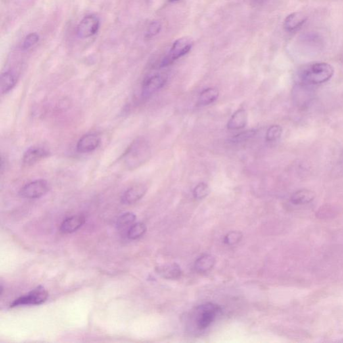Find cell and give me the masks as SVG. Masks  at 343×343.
<instances>
[{"label": "cell", "mask_w": 343, "mask_h": 343, "mask_svg": "<svg viewBox=\"0 0 343 343\" xmlns=\"http://www.w3.org/2000/svg\"><path fill=\"white\" fill-rule=\"evenodd\" d=\"M316 194L312 190L302 189L294 192L290 198L293 204L296 205L308 204L315 199Z\"/></svg>", "instance_id": "cell-16"}, {"label": "cell", "mask_w": 343, "mask_h": 343, "mask_svg": "<svg viewBox=\"0 0 343 343\" xmlns=\"http://www.w3.org/2000/svg\"><path fill=\"white\" fill-rule=\"evenodd\" d=\"M39 41V36L37 33H31L25 38L23 43V49H28L33 47Z\"/></svg>", "instance_id": "cell-26"}, {"label": "cell", "mask_w": 343, "mask_h": 343, "mask_svg": "<svg viewBox=\"0 0 343 343\" xmlns=\"http://www.w3.org/2000/svg\"><path fill=\"white\" fill-rule=\"evenodd\" d=\"M179 1H180V0H168V2H170V3H174V2H177Z\"/></svg>", "instance_id": "cell-29"}, {"label": "cell", "mask_w": 343, "mask_h": 343, "mask_svg": "<svg viewBox=\"0 0 343 343\" xmlns=\"http://www.w3.org/2000/svg\"><path fill=\"white\" fill-rule=\"evenodd\" d=\"M157 273L161 277L168 280H175L181 277L182 271L181 267L177 263H170L162 265L156 269Z\"/></svg>", "instance_id": "cell-15"}, {"label": "cell", "mask_w": 343, "mask_h": 343, "mask_svg": "<svg viewBox=\"0 0 343 343\" xmlns=\"http://www.w3.org/2000/svg\"><path fill=\"white\" fill-rule=\"evenodd\" d=\"M146 231V226L142 223H137L131 225L127 232V236L130 239H137L141 237Z\"/></svg>", "instance_id": "cell-21"}, {"label": "cell", "mask_w": 343, "mask_h": 343, "mask_svg": "<svg viewBox=\"0 0 343 343\" xmlns=\"http://www.w3.org/2000/svg\"><path fill=\"white\" fill-rule=\"evenodd\" d=\"M248 115L245 110H238L234 113L229 122L227 123V128L230 130H237L244 128L248 124Z\"/></svg>", "instance_id": "cell-13"}, {"label": "cell", "mask_w": 343, "mask_h": 343, "mask_svg": "<svg viewBox=\"0 0 343 343\" xmlns=\"http://www.w3.org/2000/svg\"><path fill=\"white\" fill-rule=\"evenodd\" d=\"M161 29H162L161 23L159 21H153V22L150 23L149 26L148 27L146 37L149 38V39L156 37L160 33Z\"/></svg>", "instance_id": "cell-25"}, {"label": "cell", "mask_w": 343, "mask_h": 343, "mask_svg": "<svg viewBox=\"0 0 343 343\" xmlns=\"http://www.w3.org/2000/svg\"><path fill=\"white\" fill-rule=\"evenodd\" d=\"M210 188L206 183L198 184L193 190V195L196 199H203L210 193Z\"/></svg>", "instance_id": "cell-23"}, {"label": "cell", "mask_w": 343, "mask_h": 343, "mask_svg": "<svg viewBox=\"0 0 343 343\" xmlns=\"http://www.w3.org/2000/svg\"><path fill=\"white\" fill-rule=\"evenodd\" d=\"M306 20L307 16L302 12H293L284 20V28L286 32H295L300 29Z\"/></svg>", "instance_id": "cell-11"}, {"label": "cell", "mask_w": 343, "mask_h": 343, "mask_svg": "<svg viewBox=\"0 0 343 343\" xmlns=\"http://www.w3.org/2000/svg\"><path fill=\"white\" fill-rule=\"evenodd\" d=\"M136 219V216L132 213H124L121 215L117 221V227L118 229L124 230L133 225Z\"/></svg>", "instance_id": "cell-20"}, {"label": "cell", "mask_w": 343, "mask_h": 343, "mask_svg": "<svg viewBox=\"0 0 343 343\" xmlns=\"http://www.w3.org/2000/svg\"><path fill=\"white\" fill-rule=\"evenodd\" d=\"M193 41L190 38L183 37L177 39L172 46L170 51L162 60L160 67H166L170 65L176 60L183 57L191 51Z\"/></svg>", "instance_id": "cell-3"}, {"label": "cell", "mask_w": 343, "mask_h": 343, "mask_svg": "<svg viewBox=\"0 0 343 343\" xmlns=\"http://www.w3.org/2000/svg\"><path fill=\"white\" fill-rule=\"evenodd\" d=\"M100 20L97 16L88 15L77 26V34L81 39H88L98 32Z\"/></svg>", "instance_id": "cell-7"}, {"label": "cell", "mask_w": 343, "mask_h": 343, "mask_svg": "<svg viewBox=\"0 0 343 343\" xmlns=\"http://www.w3.org/2000/svg\"><path fill=\"white\" fill-rule=\"evenodd\" d=\"M16 84L15 75L12 71H6L1 75V93L2 95L11 91Z\"/></svg>", "instance_id": "cell-19"}, {"label": "cell", "mask_w": 343, "mask_h": 343, "mask_svg": "<svg viewBox=\"0 0 343 343\" xmlns=\"http://www.w3.org/2000/svg\"><path fill=\"white\" fill-rule=\"evenodd\" d=\"M242 234L238 231H231L225 236L224 242L228 245H234L239 243L242 239Z\"/></svg>", "instance_id": "cell-27"}, {"label": "cell", "mask_w": 343, "mask_h": 343, "mask_svg": "<svg viewBox=\"0 0 343 343\" xmlns=\"http://www.w3.org/2000/svg\"><path fill=\"white\" fill-rule=\"evenodd\" d=\"M282 127L280 125H273L269 127L267 130L265 139L267 142H275L281 137L282 134Z\"/></svg>", "instance_id": "cell-22"}, {"label": "cell", "mask_w": 343, "mask_h": 343, "mask_svg": "<svg viewBox=\"0 0 343 343\" xmlns=\"http://www.w3.org/2000/svg\"><path fill=\"white\" fill-rule=\"evenodd\" d=\"M49 294L47 290L42 286H39L32 291L29 292L26 296L20 297L17 300H14L10 304L11 308L24 306V305H39L43 304L47 300Z\"/></svg>", "instance_id": "cell-5"}, {"label": "cell", "mask_w": 343, "mask_h": 343, "mask_svg": "<svg viewBox=\"0 0 343 343\" xmlns=\"http://www.w3.org/2000/svg\"><path fill=\"white\" fill-rule=\"evenodd\" d=\"M50 152L45 148L40 146H32L29 148L23 154L22 162L26 166H32L47 158Z\"/></svg>", "instance_id": "cell-10"}, {"label": "cell", "mask_w": 343, "mask_h": 343, "mask_svg": "<svg viewBox=\"0 0 343 343\" xmlns=\"http://www.w3.org/2000/svg\"><path fill=\"white\" fill-rule=\"evenodd\" d=\"M101 144V138L95 133H87L79 139L77 144V151L80 153H89L97 149Z\"/></svg>", "instance_id": "cell-9"}, {"label": "cell", "mask_w": 343, "mask_h": 343, "mask_svg": "<svg viewBox=\"0 0 343 343\" xmlns=\"http://www.w3.org/2000/svg\"><path fill=\"white\" fill-rule=\"evenodd\" d=\"M256 1L258 2L259 3H262V2L268 1V0H256Z\"/></svg>", "instance_id": "cell-28"}, {"label": "cell", "mask_w": 343, "mask_h": 343, "mask_svg": "<svg viewBox=\"0 0 343 343\" xmlns=\"http://www.w3.org/2000/svg\"><path fill=\"white\" fill-rule=\"evenodd\" d=\"M147 192L145 185H137L133 186L123 193L121 201L125 204L135 203L141 199Z\"/></svg>", "instance_id": "cell-12"}, {"label": "cell", "mask_w": 343, "mask_h": 343, "mask_svg": "<svg viewBox=\"0 0 343 343\" xmlns=\"http://www.w3.org/2000/svg\"><path fill=\"white\" fill-rule=\"evenodd\" d=\"M151 157V148L147 140L138 138L130 144L123 155V162L129 170H135L147 162Z\"/></svg>", "instance_id": "cell-1"}, {"label": "cell", "mask_w": 343, "mask_h": 343, "mask_svg": "<svg viewBox=\"0 0 343 343\" xmlns=\"http://www.w3.org/2000/svg\"><path fill=\"white\" fill-rule=\"evenodd\" d=\"M221 311L220 307L211 303L198 306L195 315V323L198 329L204 330L208 328L221 313Z\"/></svg>", "instance_id": "cell-4"}, {"label": "cell", "mask_w": 343, "mask_h": 343, "mask_svg": "<svg viewBox=\"0 0 343 343\" xmlns=\"http://www.w3.org/2000/svg\"><path fill=\"white\" fill-rule=\"evenodd\" d=\"M215 264V258L211 255H204L199 257L196 261L194 267L196 271L200 273L207 272L214 267Z\"/></svg>", "instance_id": "cell-18"}, {"label": "cell", "mask_w": 343, "mask_h": 343, "mask_svg": "<svg viewBox=\"0 0 343 343\" xmlns=\"http://www.w3.org/2000/svg\"><path fill=\"white\" fill-rule=\"evenodd\" d=\"M167 76L164 75H154L146 78L142 84V95L144 98L150 97L162 89L166 84Z\"/></svg>", "instance_id": "cell-8"}, {"label": "cell", "mask_w": 343, "mask_h": 343, "mask_svg": "<svg viewBox=\"0 0 343 343\" xmlns=\"http://www.w3.org/2000/svg\"><path fill=\"white\" fill-rule=\"evenodd\" d=\"M85 222V218L83 215H75L65 219L60 226V231L63 233H71L81 228Z\"/></svg>", "instance_id": "cell-14"}, {"label": "cell", "mask_w": 343, "mask_h": 343, "mask_svg": "<svg viewBox=\"0 0 343 343\" xmlns=\"http://www.w3.org/2000/svg\"><path fill=\"white\" fill-rule=\"evenodd\" d=\"M334 68L326 62H315L302 69L301 79L309 84L319 85L329 81L334 75Z\"/></svg>", "instance_id": "cell-2"}, {"label": "cell", "mask_w": 343, "mask_h": 343, "mask_svg": "<svg viewBox=\"0 0 343 343\" xmlns=\"http://www.w3.org/2000/svg\"><path fill=\"white\" fill-rule=\"evenodd\" d=\"M256 133V129H250V130L243 131V132L232 138L231 141L233 143H241V142H246L250 140L251 138L254 137Z\"/></svg>", "instance_id": "cell-24"}, {"label": "cell", "mask_w": 343, "mask_h": 343, "mask_svg": "<svg viewBox=\"0 0 343 343\" xmlns=\"http://www.w3.org/2000/svg\"><path fill=\"white\" fill-rule=\"evenodd\" d=\"M49 183L45 180H37L24 186L20 190V196L28 199L42 197L49 192Z\"/></svg>", "instance_id": "cell-6"}, {"label": "cell", "mask_w": 343, "mask_h": 343, "mask_svg": "<svg viewBox=\"0 0 343 343\" xmlns=\"http://www.w3.org/2000/svg\"><path fill=\"white\" fill-rule=\"evenodd\" d=\"M219 90L216 88H208L200 93L198 99V104L200 106H208L218 99Z\"/></svg>", "instance_id": "cell-17"}]
</instances>
